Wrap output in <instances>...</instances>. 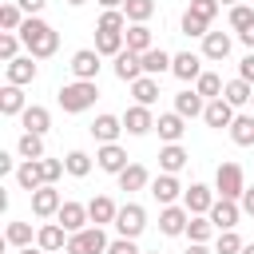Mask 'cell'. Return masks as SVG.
<instances>
[{"instance_id": "6da1fadb", "label": "cell", "mask_w": 254, "mask_h": 254, "mask_svg": "<svg viewBox=\"0 0 254 254\" xmlns=\"http://www.w3.org/2000/svg\"><path fill=\"white\" fill-rule=\"evenodd\" d=\"M20 40H24L28 56H36V60L56 56V48H60V32H56L48 20H40V16H28V20L20 24Z\"/></svg>"}, {"instance_id": "7a4b0ae2", "label": "cell", "mask_w": 254, "mask_h": 254, "mask_svg": "<svg viewBox=\"0 0 254 254\" xmlns=\"http://www.w3.org/2000/svg\"><path fill=\"white\" fill-rule=\"evenodd\" d=\"M56 99H60V107H64L67 115H79V111L95 107L99 87H95V79H71V83H64V87L56 91Z\"/></svg>"}, {"instance_id": "3957f363", "label": "cell", "mask_w": 254, "mask_h": 254, "mask_svg": "<svg viewBox=\"0 0 254 254\" xmlns=\"http://www.w3.org/2000/svg\"><path fill=\"white\" fill-rule=\"evenodd\" d=\"M64 254H107V234H103V226H83V230H75L71 238H67V250Z\"/></svg>"}, {"instance_id": "277c9868", "label": "cell", "mask_w": 254, "mask_h": 254, "mask_svg": "<svg viewBox=\"0 0 254 254\" xmlns=\"http://www.w3.org/2000/svg\"><path fill=\"white\" fill-rule=\"evenodd\" d=\"M214 190H218V198H242V190H246L242 167H238V163H218V171H214Z\"/></svg>"}, {"instance_id": "5b68a950", "label": "cell", "mask_w": 254, "mask_h": 254, "mask_svg": "<svg viewBox=\"0 0 254 254\" xmlns=\"http://www.w3.org/2000/svg\"><path fill=\"white\" fill-rule=\"evenodd\" d=\"M111 226H115V230H119L123 238H139V234L147 230V210H143L139 202H123Z\"/></svg>"}, {"instance_id": "8992f818", "label": "cell", "mask_w": 254, "mask_h": 254, "mask_svg": "<svg viewBox=\"0 0 254 254\" xmlns=\"http://www.w3.org/2000/svg\"><path fill=\"white\" fill-rule=\"evenodd\" d=\"M60 206H64V198H60L56 183H44L40 190H32V214H36V218H56Z\"/></svg>"}, {"instance_id": "52a82bcc", "label": "cell", "mask_w": 254, "mask_h": 254, "mask_svg": "<svg viewBox=\"0 0 254 254\" xmlns=\"http://www.w3.org/2000/svg\"><path fill=\"white\" fill-rule=\"evenodd\" d=\"M183 190H187V187L179 183V175H167V171H163V175H155V179H151V194H155V202H159V206L179 202V198H183Z\"/></svg>"}, {"instance_id": "ba28073f", "label": "cell", "mask_w": 254, "mask_h": 254, "mask_svg": "<svg viewBox=\"0 0 254 254\" xmlns=\"http://www.w3.org/2000/svg\"><path fill=\"white\" fill-rule=\"evenodd\" d=\"M214 198H218V190H210L206 183H190V187L183 190V206H187L190 214H210Z\"/></svg>"}, {"instance_id": "9c48e42d", "label": "cell", "mask_w": 254, "mask_h": 254, "mask_svg": "<svg viewBox=\"0 0 254 254\" xmlns=\"http://www.w3.org/2000/svg\"><path fill=\"white\" fill-rule=\"evenodd\" d=\"M187 222H190V210H187V206H179V202H171V206H163V210H159V230H163L167 238L187 234Z\"/></svg>"}, {"instance_id": "30bf717a", "label": "cell", "mask_w": 254, "mask_h": 254, "mask_svg": "<svg viewBox=\"0 0 254 254\" xmlns=\"http://www.w3.org/2000/svg\"><path fill=\"white\" fill-rule=\"evenodd\" d=\"M238 218H242V202H238V198H214V206H210V222H214L218 230H234Z\"/></svg>"}, {"instance_id": "8fae6325", "label": "cell", "mask_w": 254, "mask_h": 254, "mask_svg": "<svg viewBox=\"0 0 254 254\" xmlns=\"http://www.w3.org/2000/svg\"><path fill=\"white\" fill-rule=\"evenodd\" d=\"M99 60H103V56H99L95 48H79V52L71 56V64H67V67H71V75H75V79H95V75H99V67H103Z\"/></svg>"}, {"instance_id": "7c38bea8", "label": "cell", "mask_w": 254, "mask_h": 254, "mask_svg": "<svg viewBox=\"0 0 254 254\" xmlns=\"http://www.w3.org/2000/svg\"><path fill=\"white\" fill-rule=\"evenodd\" d=\"M87 131H91V139H95V143H119L123 115H111V111H103V115H95V123H91Z\"/></svg>"}, {"instance_id": "4fadbf2b", "label": "cell", "mask_w": 254, "mask_h": 254, "mask_svg": "<svg viewBox=\"0 0 254 254\" xmlns=\"http://www.w3.org/2000/svg\"><path fill=\"white\" fill-rule=\"evenodd\" d=\"M67 230L60 226V222H44L40 230H36V246L40 250H48V254H60V250H67Z\"/></svg>"}, {"instance_id": "5bb4252c", "label": "cell", "mask_w": 254, "mask_h": 254, "mask_svg": "<svg viewBox=\"0 0 254 254\" xmlns=\"http://www.w3.org/2000/svg\"><path fill=\"white\" fill-rule=\"evenodd\" d=\"M123 131H127V135H147V131H155V115H151V107H143V103L127 107V111H123Z\"/></svg>"}, {"instance_id": "9a60e30c", "label": "cell", "mask_w": 254, "mask_h": 254, "mask_svg": "<svg viewBox=\"0 0 254 254\" xmlns=\"http://www.w3.org/2000/svg\"><path fill=\"white\" fill-rule=\"evenodd\" d=\"M95 167L107 171V175H119V171L127 167V151H123L119 143H99V151H95Z\"/></svg>"}, {"instance_id": "2e32d148", "label": "cell", "mask_w": 254, "mask_h": 254, "mask_svg": "<svg viewBox=\"0 0 254 254\" xmlns=\"http://www.w3.org/2000/svg\"><path fill=\"white\" fill-rule=\"evenodd\" d=\"M56 222H60V226H64L67 234H75V230H83V226L91 222V214H87V206H83V202H71V198H67V202L60 206Z\"/></svg>"}, {"instance_id": "e0dca14e", "label": "cell", "mask_w": 254, "mask_h": 254, "mask_svg": "<svg viewBox=\"0 0 254 254\" xmlns=\"http://www.w3.org/2000/svg\"><path fill=\"white\" fill-rule=\"evenodd\" d=\"M111 67H115V79H123V83H135V79L143 75V56L123 48V52L115 56V64H111Z\"/></svg>"}, {"instance_id": "ac0fdd59", "label": "cell", "mask_w": 254, "mask_h": 254, "mask_svg": "<svg viewBox=\"0 0 254 254\" xmlns=\"http://www.w3.org/2000/svg\"><path fill=\"white\" fill-rule=\"evenodd\" d=\"M36 56H16L12 64H4V75H8V83H16V87H24V83H32L36 79Z\"/></svg>"}, {"instance_id": "d6986e66", "label": "cell", "mask_w": 254, "mask_h": 254, "mask_svg": "<svg viewBox=\"0 0 254 254\" xmlns=\"http://www.w3.org/2000/svg\"><path fill=\"white\" fill-rule=\"evenodd\" d=\"M202 119H206V127H214V131H222V127H230L234 123V107L218 95V99H206V111H202Z\"/></svg>"}, {"instance_id": "ffe728a7", "label": "cell", "mask_w": 254, "mask_h": 254, "mask_svg": "<svg viewBox=\"0 0 254 254\" xmlns=\"http://www.w3.org/2000/svg\"><path fill=\"white\" fill-rule=\"evenodd\" d=\"M115 179H119V190H127V194H131V190H143V187H151V171H147L143 163H127V167H123Z\"/></svg>"}, {"instance_id": "44dd1931", "label": "cell", "mask_w": 254, "mask_h": 254, "mask_svg": "<svg viewBox=\"0 0 254 254\" xmlns=\"http://www.w3.org/2000/svg\"><path fill=\"white\" fill-rule=\"evenodd\" d=\"M171 75H175V79H183V83H190V79H198V75H202V60H198L194 52H179V56H175V64H171Z\"/></svg>"}, {"instance_id": "7402d4cb", "label": "cell", "mask_w": 254, "mask_h": 254, "mask_svg": "<svg viewBox=\"0 0 254 254\" xmlns=\"http://www.w3.org/2000/svg\"><path fill=\"white\" fill-rule=\"evenodd\" d=\"M155 131H159V139H163V143H179V139H183V131H187V119H183L179 111H167V115H159V119H155Z\"/></svg>"}, {"instance_id": "603a6c76", "label": "cell", "mask_w": 254, "mask_h": 254, "mask_svg": "<svg viewBox=\"0 0 254 254\" xmlns=\"http://www.w3.org/2000/svg\"><path fill=\"white\" fill-rule=\"evenodd\" d=\"M16 183H20V190H40L44 187V167H40V159H24L20 167H16Z\"/></svg>"}, {"instance_id": "cb8c5ba5", "label": "cell", "mask_w": 254, "mask_h": 254, "mask_svg": "<svg viewBox=\"0 0 254 254\" xmlns=\"http://www.w3.org/2000/svg\"><path fill=\"white\" fill-rule=\"evenodd\" d=\"M230 48H234V40H230L226 32H206V36H202V56H206V60H226Z\"/></svg>"}, {"instance_id": "d4e9b609", "label": "cell", "mask_w": 254, "mask_h": 254, "mask_svg": "<svg viewBox=\"0 0 254 254\" xmlns=\"http://www.w3.org/2000/svg\"><path fill=\"white\" fill-rule=\"evenodd\" d=\"M20 123H24V131L44 135V131L52 127V111H48V107H40V103H28V107H24V115H20Z\"/></svg>"}, {"instance_id": "484cf974", "label": "cell", "mask_w": 254, "mask_h": 254, "mask_svg": "<svg viewBox=\"0 0 254 254\" xmlns=\"http://www.w3.org/2000/svg\"><path fill=\"white\" fill-rule=\"evenodd\" d=\"M187 163H190V155H187L179 143H167V147L159 151V171H167V175H179Z\"/></svg>"}, {"instance_id": "4316f807", "label": "cell", "mask_w": 254, "mask_h": 254, "mask_svg": "<svg viewBox=\"0 0 254 254\" xmlns=\"http://www.w3.org/2000/svg\"><path fill=\"white\" fill-rule=\"evenodd\" d=\"M87 214H91V222H95V226H107V222H115L119 206L111 202V194H95V198L87 202Z\"/></svg>"}, {"instance_id": "83f0119b", "label": "cell", "mask_w": 254, "mask_h": 254, "mask_svg": "<svg viewBox=\"0 0 254 254\" xmlns=\"http://www.w3.org/2000/svg\"><path fill=\"white\" fill-rule=\"evenodd\" d=\"M222 99H226L230 107H246V103L254 99V83H246V79L238 75V79H230V83L222 87Z\"/></svg>"}, {"instance_id": "f1b7e54d", "label": "cell", "mask_w": 254, "mask_h": 254, "mask_svg": "<svg viewBox=\"0 0 254 254\" xmlns=\"http://www.w3.org/2000/svg\"><path fill=\"white\" fill-rule=\"evenodd\" d=\"M24 87H16V83H4L0 87V115H24Z\"/></svg>"}, {"instance_id": "f546056e", "label": "cell", "mask_w": 254, "mask_h": 254, "mask_svg": "<svg viewBox=\"0 0 254 254\" xmlns=\"http://www.w3.org/2000/svg\"><path fill=\"white\" fill-rule=\"evenodd\" d=\"M175 111H179L183 119H194V115L206 111V99H202L194 87H190V91H179V95H175Z\"/></svg>"}, {"instance_id": "4dcf8cb0", "label": "cell", "mask_w": 254, "mask_h": 254, "mask_svg": "<svg viewBox=\"0 0 254 254\" xmlns=\"http://www.w3.org/2000/svg\"><path fill=\"white\" fill-rule=\"evenodd\" d=\"M123 40H127V52H139V56L155 48V44H151V28H147V24H127Z\"/></svg>"}, {"instance_id": "1f68e13d", "label": "cell", "mask_w": 254, "mask_h": 254, "mask_svg": "<svg viewBox=\"0 0 254 254\" xmlns=\"http://www.w3.org/2000/svg\"><path fill=\"white\" fill-rule=\"evenodd\" d=\"M171 64H175V56L163 52V48L143 52V75H163V71H171Z\"/></svg>"}, {"instance_id": "d6a6232c", "label": "cell", "mask_w": 254, "mask_h": 254, "mask_svg": "<svg viewBox=\"0 0 254 254\" xmlns=\"http://www.w3.org/2000/svg\"><path fill=\"white\" fill-rule=\"evenodd\" d=\"M131 95H135V103L151 107V103L159 99V75H139V79L131 83Z\"/></svg>"}, {"instance_id": "836d02e7", "label": "cell", "mask_w": 254, "mask_h": 254, "mask_svg": "<svg viewBox=\"0 0 254 254\" xmlns=\"http://www.w3.org/2000/svg\"><path fill=\"white\" fill-rule=\"evenodd\" d=\"M218 234V226L210 222V214H190V222H187V238L190 242H210Z\"/></svg>"}, {"instance_id": "e575fe53", "label": "cell", "mask_w": 254, "mask_h": 254, "mask_svg": "<svg viewBox=\"0 0 254 254\" xmlns=\"http://www.w3.org/2000/svg\"><path fill=\"white\" fill-rule=\"evenodd\" d=\"M226 131H230V139L238 147H254V115H234V123Z\"/></svg>"}, {"instance_id": "d590c367", "label": "cell", "mask_w": 254, "mask_h": 254, "mask_svg": "<svg viewBox=\"0 0 254 254\" xmlns=\"http://www.w3.org/2000/svg\"><path fill=\"white\" fill-rule=\"evenodd\" d=\"M123 48H127L123 32H95V52H99V56H111V60H115Z\"/></svg>"}, {"instance_id": "8d00e7d4", "label": "cell", "mask_w": 254, "mask_h": 254, "mask_svg": "<svg viewBox=\"0 0 254 254\" xmlns=\"http://www.w3.org/2000/svg\"><path fill=\"white\" fill-rule=\"evenodd\" d=\"M127 12L123 8H103V16H99V24H95V32H127Z\"/></svg>"}, {"instance_id": "74e56055", "label": "cell", "mask_w": 254, "mask_h": 254, "mask_svg": "<svg viewBox=\"0 0 254 254\" xmlns=\"http://www.w3.org/2000/svg\"><path fill=\"white\" fill-rule=\"evenodd\" d=\"M16 155H20V159H44V135L24 131L20 143H16Z\"/></svg>"}, {"instance_id": "f35d334b", "label": "cell", "mask_w": 254, "mask_h": 254, "mask_svg": "<svg viewBox=\"0 0 254 254\" xmlns=\"http://www.w3.org/2000/svg\"><path fill=\"white\" fill-rule=\"evenodd\" d=\"M4 242H8L12 250H24V246H32V222H8V230H4Z\"/></svg>"}, {"instance_id": "ab89813d", "label": "cell", "mask_w": 254, "mask_h": 254, "mask_svg": "<svg viewBox=\"0 0 254 254\" xmlns=\"http://www.w3.org/2000/svg\"><path fill=\"white\" fill-rule=\"evenodd\" d=\"M24 20H28V12H24L16 0H8V4L0 8V28H4V32H20V24H24Z\"/></svg>"}, {"instance_id": "60d3db41", "label": "cell", "mask_w": 254, "mask_h": 254, "mask_svg": "<svg viewBox=\"0 0 254 254\" xmlns=\"http://www.w3.org/2000/svg\"><path fill=\"white\" fill-rule=\"evenodd\" d=\"M123 12L131 24H147L155 16V0H123Z\"/></svg>"}, {"instance_id": "b9f144b4", "label": "cell", "mask_w": 254, "mask_h": 254, "mask_svg": "<svg viewBox=\"0 0 254 254\" xmlns=\"http://www.w3.org/2000/svg\"><path fill=\"white\" fill-rule=\"evenodd\" d=\"M222 87H226V83H222L214 71H202V75L194 79V91H198L202 99H218V95H222Z\"/></svg>"}, {"instance_id": "7bdbcfd3", "label": "cell", "mask_w": 254, "mask_h": 254, "mask_svg": "<svg viewBox=\"0 0 254 254\" xmlns=\"http://www.w3.org/2000/svg\"><path fill=\"white\" fill-rule=\"evenodd\" d=\"M64 167H67V175L83 179V175H91V155L87 151H67L64 155Z\"/></svg>"}, {"instance_id": "ee69618b", "label": "cell", "mask_w": 254, "mask_h": 254, "mask_svg": "<svg viewBox=\"0 0 254 254\" xmlns=\"http://www.w3.org/2000/svg\"><path fill=\"white\" fill-rule=\"evenodd\" d=\"M179 28H183V36H198V40H202V36H206V32H210V24H206V20H202V16H194V12H190V8H187V12H183V20H179Z\"/></svg>"}, {"instance_id": "f6af8a7d", "label": "cell", "mask_w": 254, "mask_h": 254, "mask_svg": "<svg viewBox=\"0 0 254 254\" xmlns=\"http://www.w3.org/2000/svg\"><path fill=\"white\" fill-rule=\"evenodd\" d=\"M242 238L234 234V230H218V238H214V254H242Z\"/></svg>"}, {"instance_id": "bcb514c9", "label": "cell", "mask_w": 254, "mask_h": 254, "mask_svg": "<svg viewBox=\"0 0 254 254\" xmlns=\"http://www.w3.org/2000/svg\"><path fill=\"white\" fill-rule=\"evenodd\" d=\"M20 44H24V40H20V32H0V60H4V64H12V60H16V52H20Z\"/></svg>"}, {"instance_id": "7dc6e473", "label": "cell", "mask_w": 254, "mask_h": 254, "mask_svg": "<svg viewBox=\"0 0 254 254\" xmlns=\"http://www.w3.org/2000/svg\"><path fill=\"white\" fill-rule=\"evenodd\" d=\"M250 24H254V8H250V4H234V8H230V28H234V32H246Z\"/></svg>"}, {"instance_id": "c3c4849f", "label": "cell", "mask_w": 254, "mask_h": 254, "mask_svg": "<svg viewBox=\"0 0 254 254\" xmlns=\"http://www.w3.org/2000/svg\"><path fill=\"white\" fill-rule=\"evenodd\" d=\"M40 167H44V183H60V175L67 171V167H64V159H48V155L40 159Z\"/></svg>"}, {"instance_id": "681fc988", "label": "cell", "mask_w": 254, "mask_h": 254, "mask_svg": "<svg viewBox=\"0 0 254 254\" xmlns=\"http://www.w3.org/2000/svg\"><path fill=\"white\" fill-rule=\"evenodd\" d=\"M218 8H222L218 0H190V12H194V16H202L206 24H210V20L218 16Z\"/></svg>"}, {"instance_id": "f907efd6", "label": "cell", "mask_w": 254, "mask_h": 254, "mask_svg": "<svg viewBox=\"0 0 254 254\" xmlns=\"http://www.w3.org/2000/svg\"><path fill=\"white\" fill-rule=\"evenodd\" d=\"M107 254H143L139 246H135V238H115V242H107Z\"/></svg>"}, {"instance_id": "816d5d0a", "label": "cell", "mask_w": 254, "mask_h": 254, "mask_svg": "<svg viewBox=\"0 0 254 254\" xmlns=\"http://www.w3.org/2000/svg\"><path fill=\"white\" fill-rule=\"evenodd\" d=\"M238 75H242L246 83H254V52H250V56H242V64H238Z\"/></svg>"}, {"instance_id": "f5cc1de1", "label": "cell", "mask_w": 254, "mask_h": 254, "mask_svg": "<svg viewBox=\"0 0 254 254\" xmlns=\"http://www.w3.org/2000/svg\"><path fill=\"white\" fill-rule=\"evenodd\" d=\"M16 4H20V8H24V12H28V16H40V12H44V4H48V0H16Z\"/></svg>"}, {"instance_id": "db71d44e", "label": "cell", "mask_w": 254, "mask_h": 254, "mask_svg": "<svg viewBox=\"0 0 254 254\" xmlns=\"http://www.w3.org/2000/svg\"><path fill=\"white\" fill-rule=\"evenodd\" d=\"M238 202H242V214H250V218H254V187H246Z\"/></svg>"}, {"instance_id": "11a10c76", "label": "cell", "mask_w": 254, "mask_h": 254, "mask_svg": "<svg viewBox=\"0 0 254 254\" xmlns=\"http://www.w3.org/2000/svg\"><path fill=\"white\" fill-rule=\"evenodd\" d=\"M16 171V163H12V155L8 151H0V175H12Z\"/></svg>"}, {"instance_id": "9f6ffc18", "label": "cell", "mask_w": 254, "mask_h": 254, "mask_svg": "<svg viewBox=\"0 0 254 254\" xmlns=\"http://www.w3.org/2000/svg\"><path fill=\"white\" fill-rule=\"evenodd\" d=\"M238 40H242V44H246V48H250V52H254V24H250V28H246V32H238Z\"/></svg>"}, {"instance_id": "6f0895ef", "label": "cell", "mask_w": 254, "mask_h": 254, "mask_svg": "<svg viewBox=\"0 0 254 254\" xmlns=\"http://www.w3.org/2000/svg\"><path fill=\"white\" fill-rule=\"evenodd\" d=\"M187 254H214V250H210L206 242H190V246H187Z\"/></svg>"}, {"instance_id": "680465c9", "label": "cell", "mask_w": 254, "mask_h": 254, "mask_svg": "<svg viewBox=\"0 0 254 254\" xmlns=\"http://www.w3.org/2000/svg\"><path fill=\"white\" fill-rule=\"evenodd\" d=\"M99 8H123V0H99Z\"/></svg>"}, {"instance_id": "91938a15", "label": "cell", "mask_w": 254, "mask_h": 254, "mask_svg": "<svg viewBox=\"0 0 254 254\" xmlns=\"http://www.w3.org/2000/svg\"><path fill=\"white\" fill-rule=\"evenodd\" d=\"M16 254H48V250H40V246H36V250H32V246H24V250H16Z\"/></svg>"}, {"instance_id": "94428289", "label": "cell", "mask_w": 254, "mask_h": 254, "mask_svg": "<svg viewBox=\"0 0 254 254\" xmlns=\"http://www.w3.org/2000/svg\"><path fill=\"white\" fill-rule=\"evenodd\" d=\"M242 254H254V242H246V246H242Z\"/></svg>"}, {"instance_id": "6125c7cd", "label": "cell", "mask_w": 254, "mask_h": 254, "mask_svg": "<svg viewBox=\"0 0 254 254\" xmlns=\"http://www.w3.org/2000/svg\"><path fill=\"white\" fill-rule=\"evenodd\" d=\"M67 4H71V8H79V4H87V0H67Z\"/></svg>"}, {"instance_id": "be15d7a7", "label": "cell", "mask_w": 254, "mask_h": 254, "mask_svg": "<svg viewBox=\"0 0 254 254\" xmlns=\"http://www.w3.org/2000/svg\"><path fill=\"white\" fill-rule=\"evenodd\" d=\"M218 4H230V8H234V4H238V0H218Z\"/></svg>"}, {"instance_id": "e7e4bbea", "label": "cell", "mask_w": 254, "mask_h": 254, "mask_svg": "<svg viewBox=\"0 0 254 254\" xmlns=\"http://www.w3.org/2000/svg\"><path fill=\"white\" fill-rule=\"evenodd\" d=\"M147 254H163V250H147Z\"/></svg>"}, {"instance_id": "03108f58", "label": "cell", "mask_w": 254, "mask_h": 254, "mask_svg": "<svg viewBox=\"0 0 254 254\" xmlns=\"http://www.w3.org/2000/svg\"><path fill=\"white\" fill-rule=\"evenodd\" d=\"M250 103H254V99H250Z\"/></svg>"}]
</instances>
